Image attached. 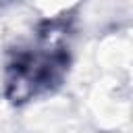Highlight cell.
Instances as JSON below:
<instances>
[{
    "label": "cell",
    "mask_w": 133,
    "mask_h": 133,
    "mask_svg": "<svg viewBox=\"0 0 133 133\" xmlns=\"http://www.w3.org/2000/svg\"><path fill=\"white\" fill-rule=\"evenodd\" d=\"M58 23H46V31L29 48L15 52L6 64V98L15 104L33 100L52 91L69 71V46L64 31H56Z\"/></svg>",
    "instance_id": "cell-1"
}]
</instances>
